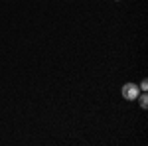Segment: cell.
Here are the masks:
<instances>
[{"label":"cell","mask_w":148,"mask_h":146,"mask_svg":"<svg viewBox=\"0 0 148 146\" xmlns=\"http://www.w3.org/2000/svg\"><path fill=\"white\" fill-rule=\"evenodd\" d=\"M136 101L140 103V107H142V109H148V95H146V91H144L142 95H138Z\"/></svg>","instance_id":"2"},{"label":"cell","mask_w":148,"mask_h":146,"mask_svg":"<svg viewBox=\"0 0 148 146\" xmlns=\"http://www.w3.org/2000/svg\"><path fill=\"white\" fill-rule=\"evenodd\" d=\"M121 93H123V97L126 101H136V97L140 95V89H138L136 83H125Z\"/></svg>","instance_id":"1"},{"label":"cell","mask_w":148,"mask_h":146,"mask_svg":"<svg viewBox=\"0 0 148 146\" xmlns=\"http://www.w3.org/2000/svg\"><path fill=\"white\" fill-rule=\"evenodd\" d=\"M138 89H140V91H148V81H146V79H142V81H140Z\"/></svg>","instance_id":"3"}]
</instances>
